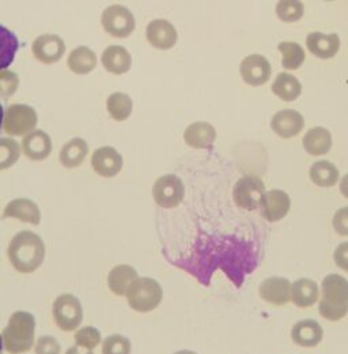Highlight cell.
<instances>
[{
	"label": "cell",
	"instance_id": "1",
	"mask_svg": "<svg viewBox=\"0 0 348 354\" xmlns=\"http://www.w3.org/2000/svg\"><path fill=\"white\" fill-rule=\"evenodd\" d=\"M173 265L192 274L203 285H210L214 271L222 270L237 288H241L246 274L259 263L255 244L235 236H207L200 232L191 255L172 261Z\"/></svg>",
	"mask_w": 348,
	"mask_h": 354
},
{
	"label": "cell",
	"instance_id": "2",
	"mask_svg": "<svg viewBox=\"0 0 348 354\" xmlns=\"http://www.w3.org/2000/svg\"><path fill=\"white\" fill-rule=\"evenodd\" d=\"M7 257L17 271L22 274L35 272L45 259L43 239L32 230H22L10 241Z\"/></svg>",
	"mask_w": 348,
	"mask_h": 354
},
{
	"label": "cell",
	"instance_id": "3",
	"mask_svg": "<svg viewBox=\"0 0 348 354\" xmlns=\"http://www.w3.org/2000/svg\"><path fill=\"white\" fill-rule=\"evenodd\" d=\"M36 319L32 313L17 310L8 319L7 326L1 333L3 346L11 354L29 352L35 345Z\"/></svg>",
	"mask_w": 348,
	"mask_h": 354
},
{
	"label": "cell",
	"instance_id": "4",
	"mask_svg": "<svg viewBox=\"0 0 348 354\" xmlns=\"http://www.w3.org/2000/svg\"><path fill=\"white\" fill-rule=\"evenodd\" d=\"M320 315L331 322H338L348 313V281L339 274H329L321 285Z\"/></svg>",
	"mask_w": 348,
	"mask_h": 354
},
{
	"label": "cell",
	"instance_id": "5",
	"mask_svg": "<svg viewBox=\"0 0 348 354\" xmlns=\"http://www.w3.org/2000/svg\"><path fill=\"white\" fill-rule=\"evenodd\" d=\"M164 297L161 285L148 277L137 278L127 293L128 306L133 310L146 313L155 310Z\"/></svg>",
	"mask_w": 348,
	"mask_h": 354
},
{
	"label": "cell",
	"instance_id": "6",
	"mask_svg": "<svg viewBox=\"0 0 348 354\" xmlns=\"http://www.w3.org/2000/svg\"><path fill=\"white\" fill-rule=\"evenodd\" d=\"M37 112L26 104H11L3 113V131L11 136H22L36 131Z\"/></svg>",
	"mask_w": 348,
	"mask_h": 354
},
{
	"label": "cell",
	"instance_id": "7",
	"mask_svg": "<svg viewBox=\"0 0 348 354\" xmlns=\"http://www.w3.org/2000/svg\"><path fill=\"white\" fill-rule=\"evenodd\" d=\"M52 316L61 331H75L84 320L82 304L74 295H60L52 306Z\"/></svg>",
	"mask_w": 348,
	"mask_h": 354
},
{
	"label": "cell",
	"instance_id": "8",
	"mask_svg": "<svg viewBox=\"0 0 348 354\" xmlns=\"http://www.w3.org/2000/svg\"><path fill=\"white\" fill-rule=\"evenodd\" d=\"M102 28L113 37L124 39L135 30V17L130 10L120 4L109 6L104 10L101 17Z\"/></svg>",
	"mask_w": 348,
	"mask_h": 354
},
{
	"label": "cell",
	"instance_id": "9",
	"mask_svg": "<svg viewBox=\"0 0 348 354\" xmlns=\"http://www.w3.org/2000/svg\"><path fill=\"white\" fill-rule=\"evenodd\" d=\"M265 192V185L259 177L244 176L235 183L233 188V198L238 207L256 210L260 207Z\"/></svg>",
	"mask_w": 348,
	"mask_h": 354
},
{
	"label": "cell",
	"instance_id": "10",
	"mask_svg": "<svg viewBox=\"0 0 348 354\" xmlns=\"http://www.w3.org/2000/svg\"><path fill=\"white\" fill-rule=\"evenodd\" d=\"M185 195L182 180L175 175L161 176L153 187V196L155 203L162 209L177 207Z\"/></svg>",
	"mask_w": 348,
	"mask_h": 354
},
{
	"label": "cell",
	"instance_id": "11",
	"mask_svg": "<svg viewBox=\"0 0 348 354\" xmlns=\"http://www.w3.org/2000/svg\"><path fill=\"white\" fill-rule=\"evenodd\" d=\"M271 64L268 59L259 53H253L246 56L241 62L240 73L245 84L258 88L268 82L271 78Z\"/></svg>",
	"mask_w": 348,
	"mask_h": 354
},
{
	"label": "cell",
	"instance_id": "12",
	"mask_svg": "<svg viewBox=\"0 0 348 354\" xmlns=\"http://www.w3.org/2000/svg\"><path fill=\"white\" fill-rule=\"evenodd\" d=\"M123 156L112 146L97 149L91 156V167L97 175L102 177L117 176L123 169Z\"/></svg>",
	"mask_w": 348,
	"mask_h": 354
},
{
	"label": "cell",
	"instance_id": "13",
	"mask_svg": "<svg viewBox=\"0 0 348 354\" xmlns=\"http://www.w3.org/2000/svg\"><path fill=\"white\" fill-rule=\"evenodd\" d=\"M261 214L268 222L283 220L291 207V199L282 189L267 191L261 202Z\"/></svg>",
	"mask_w": 348,
	"mask_h": 354
},
{
	"label": "cell",
	"instance_id": "14",
	"mask_svg": "<svg viewBox=\"0 0 348 354\" xmlns=\"http://www.w3.org/2000/svg\"><path fill=\"white\" fill-rule=\"evenodd\" d=\"M32 50L39 62L44 64H53L63 57L66 44L57 35H43L33 41Z\"/></svg>",
	"mask_w": 348,
	"mask_h": 354
},
{
	"label": "cell",
	"instance_id": "15",
	"mask_svg": "<svg viewBox=\"0 0 348 354\" xmlns=\"http://www.w3.org/2000/svg\"><path fill=\"white\" fill-rule=\"evenodd\" d=\"M291 283L282 277H269L261 282L259 295L261 299L273 306H284L291 301Z\"/></svg>",
	"mask_w": 348,
	"mask_h": 354
},
{
	"label": "cell",
	"instance_id": "16",
	"mask_svg": "<svg viewBox=\"0 0 348 354\" xmlns=\"http://www.w3.org/2000/svg\"><path fill=\"white\" fill-rule=\"evenodd\" d=\"M304 116L294 109H283L273 115L271 120L272 131L283 139L297 136L304 130Z\"/></svg>",
	"mask_w": 348,
	"mask_h": 354
},
{
	"label": "cell",
	"instance_id": "17",
	"mask_svg": "<svg viewBox=\"0 0 348 354\" xmlns=\"http://www.w3.org/2000/svg\"><path fill=\"white\" fill-rule=\"evenodd\" d=\"M146 37L154 48L166 50L177 44L178 35L173 24L168 19H154L147 25Z\"/></svg>",
	"mask_w": 348,
	"mask_h": 354
},
{
	"label": "cell",
	"instance_id": "18",
	"mask_svg": "<svg viewBox=\"0 0 348 354\" xmlns=\"http://www.w3.org/2000/svg\"><path fill=\"white\" fill-rule=\"evenodd\" d=\"M307 49L320 59H332L340 49V37L336 33L324 35L313 32L306 37Z\"/></svg>",
	"mask_w": 348,
	"mask_h": 354
},
{
	"label": "cell",
	"instance_id": "19",
	"mask_svg": "<svg viewBox=\"0 0 348 354\" xmlns=\"http://www.w3.org/2000/svg\"><path fill=\"white\" fill-rule=\"evenodd\" d=\"M3 217L15 218L32 225H39L41 221V212L33 201L26 198H18L7 203L3 212Z\"/></svg>",
	"mask_w": 348,
	"mask_h": 354
},
{
	"label": "cell",
	"instance_id": "20",
	"mask_svg": "<svg viewBox=\"0 0 348 354\" xmlns=\"http://www.w3.org/2000/svg\"><path fill=\"white\" fill-rule=\"evenodd\" d=\"M324 338L322 327L313 319H304L294 324L291 330V339L302 348H314Z\"/></svg>",
	"mask_w": 348,
	"mask_h": 354
},
{
	"label": "cell",
	"instance_id": "21",
	"mask_svg": "<svg viewBox=\"0 0 348 354\" xmlns=\"http://www.w3.org/2000/svg\"><path fill=\"white\" fill-rule=\"evenodd\" d=\"M101 63L108 73L122 75L130 71L132 57L127 48L122 45H110L102 52Z\"/></svg>",
	"mask_w": 348,
	"mask_h": 354
},
{
	"label": "cell",
	"instance_id": "22",
	"mask_svg": "<svg viewBox=\"0 0 348 354\" xmlns=\"http://www.w3.org/2000/svg\"><path fill=\"white\" fill-rule=\"evenodd\" d=\"M217 139V131L207 122H196L184 131V140L193 149H211Z\"/></svg>",
	"mask_w": 348,
	"mask_h": 354
},
{
	"label": "cell",
	"instance_id": "23",
	"mask_svg": "<svg viewBox=\"0 0 348 354\" xmlns=\"http://www.w3.org/2000/svg\"><path fill=\"white\" fill-rule=\"evenodd\" d=\"M22 150L29 160H33V161L45 160L52 151L50 136L43 130H36L23 138Z\"/></svg>",
	"mask_w": 348,
	"mask_h": 354
},
{
	"label": "cell",
	"instance_id": "24",
	"mask_svg": "<svg viewBox=\"0 0 348 354\" xmlns=\"http://www.w3.org/2000/svg\"><path fill=\"white\" fill-rule=\"evenodd\" d=\"M137 278V271L132 266H115L108 275V286L116 296H127L132 283Z\"/></svg>",
	"mask_w": 348,
	"mask_h": 354
},
{
	"label": "cell",
	"instance_id": "25",
	"mask_svg": "<svg viewBox=\"0 0 348 354\" xmlns=\"http://www.w3.org/2000/svg\"><path fill=\"white\" fill-rule=\"evenodd\" d=\"M302 145L310 156H324L332 147V133L324 127H313L304 133Z\"/></svg>",
	"mask_w": 348,
	"mask_h": 354
},
{
	"label": "cell",
	"instance_id": "26",
	"mask_svg": "<svg viewBox=\"0 0 348 354\" xmlns=\"http://www.w3.org/2000/svg\"><path fill=\"white\" fill-rule=\"evenodd\" d=\"M320 296L318 285L307 278L296 281L291 286V301L300 308L313 307Z\"/></svg>",
	"mask_w": 348,
	"mask_h": 354
},
{
	"label": "cell",
	"instance_id": "27",
	"mask_svg": "<svg viewBox=\"0 0 348 354\" xmlns=\"http://www.w3.org/2000/svg\"><path fill=\"white\" fill-rule=\"evenodd\" d=\"M88 153V145L82 138H74L68 140L60 150V162L66 168H78L82 165Z\"/></svg>",
	"mask_w": 348,
	"mask_h": 354
},
{
	"label": "cell",
	"instance_id": "28",
	"mask_svg": "<svg viewBox=\"0 0 348 354\" xmlns=\"http://www.w3.org/2000/svg\"><path fill=\"white\" fill-rule=\"evenodd\" d=\"M67 64L74 74L86 75L97 66V55L88 46H78L71 50Z\"/></svg>",
	"mask_w": 348,
	"mask_h": 354
},
{
	"label": "cell",
	"instance_id": "29",
	"mask_svg": "<svg viewBox=\"0 0 348 354\" xmlns=\"http://www.w3.org/2000/svg\"><path fill=\"white\" fill-rule=\"evenodd\" d=\"M272 91L280 100L286 102H291L301 95L302 85L298 81V78H296L294 75L287 73H280L278 74V77L272 84Z\"/></svg>",
	"mask_w": 348,
	"mask_h": 354
},
{
	"label": "cell",
	"instance_id": "30",
	"mask_svg": "<svg viewBox=\"0 0 348 354\" xmlns=\"http://www.w3.org/2000/svg\"><path fill=\"white\" fill-rule=\"evenodd\" d=\"M310 180L318 187H334L339 181V169L331 161H317L310 167Z\"/></svg>",
	"mask_w": 348,
	"mask_h": 354
},
{
	"label": "cell",
	"instance_id": "31",
	"mask_svg": "<svg viewBox=\"0 0 348 354\" xmlns=\"http://www.w3.org/2000/svg\"><path fill=\"white\" fill-rule=\"evenodd\" d=\"M106 109L116 122H124L132 113L133 101L127 93L115 91L106 100Z\"/></svg>",
	"mask_w": 348,
	"mask_h": 354
},
{
	"label": "cell",
	"instance_id": "32",
	"mask_svg": "<svg viewBox=\"0 0 348 354\" xmlns=\"http://www.w3.org/2000/svg\"><path fill=\"white\" fill-rule=\"evenodd\" d=\"M282 55V66L286 70H298L304 62V48L293 41H283L278 45Z\"/></svg>",
	"mask_w": 348,
	"mask_h": 354
},
{
	"label": "cell",
	"instance_id": "33",
	"mask_svg": "<svg viewBox=\"0 0 348 354\" xmlns=\"http://www.w3.org/2000/svg\"><path fill=\"white\" fill-rule=\"evenodd\" d=\"M304 3L298 0H282L276 4L278 18L287 24L300 21L304 17Z\"/></svg>",
	"mask_w": 348,
	"mask_h": 354
},
{
	"label": "cell",
	"instance_id": "34",
	"mask_svg": "<svg viewBox=\"0 0 348 354\" xmlns=\"http://www.w3.org/2000/svg\"><path fill=\"white\" fill-rule=\"evenodd\" d=\"M21 156V146L10 138L0 139V169L4 171L12 167Z\"/></svg>",
	"mask_w": 348,
	"mask_h": 354
},
{
	"label": "cell",
	"instance_id": "35",
	"mask_svg": "<svg viewBox=\"0 0 348 354\" xmlns=\"http://www.w3.org/2000/svg\"><path fill=\"white\" fill-rule=\"evenodd\" d=\"M74 339L77 346L87 351H93L101 344V333L98 328L93 326H85L75 333Z\"/></svg>",
	"mask_w": 348,
	"mask_h": 354
},
{
	"label": "cell",
	"instance_id": "36",
	"mask_svg": "<svg viewBox=\"0 0 348 354\" xmlns=\"http://www.w3.org/2000/svg\"><path fill=\"white\" fill-rule=\"evenodd\" d=\"M130 341L124 335H110L102 342V354H130Z\"/></svg>",
	"mask_w": 348,
	"mask_h": 354
},
{
	"label": "cell",
	"instance_id": "37",
	"mask_svg": "<svg viewBox=\"0 0 348 354\" xmlns=\"http://www.w3.org/2000/svg\"><path fill=\"white\" fill-rule=\"evenodd\" d=\"M19 85V78L15 73L3 70L0 73V93L3 100H7L10 95H12Z\"/></svg>",
	"mask_w": 348,
	"mask_h": 354
},
{
	"label": "cell",
	"instance_id": "38",
	"mask_svg": "<svg viewBox=\"0 0 348 354\" xmlns=\"http://www.w3.org/2000/svg\"><path fill=\"white\" fill-rule=\"evenodd\" d=\"M60 344L55 337H41L35 345L36 354H60Z\"/></svg>",
	"mask_w": 348,
	"mask_h": 354
},
{
	"label": "cell",
	"instance_id": "39",
	"mask_svg": "<svg viewBox=\"0 0 348 354\" xmlns=\"http://www.w3.org/2000/svg\"><path fill=\"white\" fill-rule=\"evenodd\" d=\"M332 225L339 236H348V206L339 209L335 213Z\"/></svg>",
	"mask_w": 348,
	"mask_h": 354
},
{
	"label": "cell",
	"instance_id": "40",
	"mask_svg": "<svg viewBox=\"0 0 348 354\" xmlns=\"http://www.w3.org/2000/svg\"><path fill=\"white\" fill-rule=\"evenodd\" d=\"M334 261L336 266L348 272V241L338 245L334 252Z\"/></svg>",
	"mask_w": 348,
	"mask_h": 354
},
{
	"label": "cell",
	"instance_id": "41",
	"mask_svg": "<svg viewBox=\"0 0 348 354\" xmlns=\"http://www.w3.org/2000/svg\"><path fill=\"white\" fill-rule=\"evenodd\" d=\"M339 188H340L342 195L348 199V174L340 180V187Z\"/></svg>",
	"mask_w": 348,
	"mask_h": 354
},
{
	"label": "cell",
	"instance_id": "42",
	"mask_svg": "<svg viewBox=\"0 0 348 354\" xmlns=\"http://www.w3.org/2000/svg\"><path fill=\"white\" fill-rule=\"evenodd\" d=\"M66 354H94L93 353V351H87V349H84V348H79V346H72V348H70Z\"/></svg>",
	"mask_w": 348,
	"mask_h": 354
},
{
	"label": "cell",
	"instance_id": "43",
	"mask_svg": "<svg viewBox=\"0 0 348 354\" xmlns=\"http://www.w3.org/2000/svg\"><path fill=\"white\" fill-rule=\"evenodd\" d=\"M173 354H197L195 353V352H192V351H180V352H175Z\"/></svg>",
	"mask_w": 348,
	"mask_h": 354
}]
</instances>
